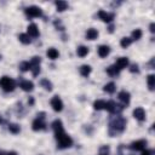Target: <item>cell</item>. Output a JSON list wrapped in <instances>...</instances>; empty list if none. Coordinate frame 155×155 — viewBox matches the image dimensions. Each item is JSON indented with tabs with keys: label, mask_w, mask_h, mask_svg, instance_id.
I'll use <instances>...</instances> for the list:
<instances>
[{
	"label": "cell",
	"mask_w": 155,
	"mask_h": 155,
	"mask_svg": "<svg viewBox=\"0 0 155 155\" xmlns=\"http://www.w3.org/2000/svg\"><path fill=\"white\" fill-rule=\"evenodd\" d=\"M54 138L57 140V147L59 149H67V148H70L73 145V139L70 136H68L64 131L63 132H58V133H54Z\"/></svg>",
	"instance_id": "obj_1"
},
{
	"label": "cell",
	"mask_w": 155,
	"mask_h": 155,
	"mask_svg": "<svg viewBox=\"0 0 155 155\" xmlns=\"http://www.w3.org/2000/svg\"><path fill=\"white\" fill-rule=\"evenodd\" d=\"M109 126H110V127H109V131L115 130L116 133H117V132H122V131L125 130V127H126V120H125L122 116H116V117L110 122Z\"/></svg>",
	"instance_id": "obj_2"
},
{
	"label": "cell",
	"mask_w": 155,
	"mask_h": 155,
	"mask_svg": "<svg viewBox=\"0 0 155 155\" xmlns=\"http://www.w3.org/2000/svg\"><path fill=\"white\" fill-rule=\"evenodd\" d=\"M0 86L5 92H12L16 88V82L13 79L8 76H2L0 79Z\"/></svg>",
	"instance_id": "obj_3"
},
{
	"label": "cell",
	"mask_w": 155,
	"mask_h": 155,
	"mask_svg": "<svg viewBox=\"0 0 155 155\" xmlns=\"http://www.w3.org/2000/svg\"><path fill=\"white\" fill-rule=\"evenodd\" d=\"M24 12H25V15L29 18H35V17H41L42 16V10L39 6H35V5H31V6L25 7Z\"/></svg>",
	"instance_id": "obj_4"
},
{
	"label": "cell",
	"mask_w": 155,
	"mask_h": 155,
	"mask_svg": "<svg viewBox=\"0 0 155 155\" xmlns=\"http://www.w3.org/2000/svg\"><path fill=\"white\" fill-rule=\"evenodd\" d=\"M147 144H148V142L145 139H138L130 144V149L136 150V151H143L147 148Z\"/></svg>",
	"instance_id": "obj_5"
},
{
	"label": "cell",
	"mask_w": 155,
	"mask_h": 155,
	"mask_svg": "<svg viewBox=\"0 0 155 155\" xmlns=\"http://www.w3.org/2000/svg\"><path fill=\"white\" fill-rule=\"evenodd\" d=\"M51 107H52V109H53L54 111H57V113L62 111V110H63V102H62V99H61L58 96H53L52 99H51Z\"/></svg>",
	"instance_id": "obj_6"
},
{
	"label": "cell",
	"mask_w": 155,
	"mask_h": 155,
	"mask_svg": "<svg viewBox=\"0 0 155 155\" xmlns=\"http://www.w3.org/2000/svg\"><path fill=\"white\" fill-rule=\"evenodd\" d=\"M132 115H133V117H134V119H137L138 121H144V120H145V117H147L145 110H144L142 107H138V108H136V109L133 110Z\"/></svg>",
	"instance_id": "obj_7"
},
{
	"label": "cell",
	"mask_w": 155,
	"mask_h": 155,
	"mask_svg": "<svg viewBox=\"0 0 155 155\" xmlns=\"http://www.w3.org/2000/svg\"><path fill=\"white\" fill-rule=\"evenodd\" d=\"M128 64H130V61H128V58L127 57H119L117 59H116V62H115V67L119 69V70H122V69H125V68H127L128 67Z\"/></svg>",
	"instance_id": "obj_8"
},
{
	"label": "cell",
	"mask_w": 155,
	"mask_h": 155,
	"mask_svg": "<svg viewBox=\"0 0 155 155\" xmlns=\"http://www.w3.org/2000/svg\"><path fill=\"white\" fill-rule=\"evenodd\" d=\"M98 17H99L103 22L109 23V22H111V21L114 19V13H109V12H107V11H104V10H99V11H98Z\"/></svg>",
	"instance_id": "obj_9"
},
{
	"label": "cell",
	"mask_w": 155,
	"mask_h": 155,
	"mask_svg": "<svg viewBox=\"0 0 155 155\" xmlns=\"http://www.w3.org/2000/svg\"><path fill=\"white\" fill-rule=\"evenodd\" d=\"M27 34L31 38H36V36H39V28H38V25L35 24V23H30L29 25H28V28H27Z\"/></svg>",
	"instance_id": "obj_10"
},
{
	"label": "cell",
	"mask_w": 155,
	"mask_h": 155,
	"mask_svg": "<svg viewBox=\"0 0 155 155\" xmlns=\"http://www.w3.org/2000/svg\"><path fill=\"white\" fill-rule=\"evenodd\" d=\"M117 97H119V99L122 102L124 105H127V104L130 103V101H131V94H130V92H127V91H125V90L120 91Z\"/></svg>",
	"instance_id": "obj_11"
},
{
	"label": "cell",
	"mask_w": 155,
	"mask_h": 155,
	"mask_svg": "<svg viewBox=\"0 0 155 155\" xmlns=\"http://www.w3.org/2000/svg\"><path fill=\"white\" fill-rule=\"evenodd\" d=\"M97 52H98V56L101 58H105L110 53V47L108 45H99L97 48Z\"/></svg>",
	"instance_id": "obj_12"
},
{
	"label": "cell",
	"mask_w": 155,
	"mask_h": 155,
	"mask_svg": "<svg viewBox=\"0 0 155 155\" xmlns=\"http://www.w3.org/2000/svg\"><path fill=\"white\" fill-rule=\"evenodd\" d=\"M45 122H44V120H41V119H35L34 121H33V124H31V128H33V131H41V130H44L45 128Z\"/></svg>",
	"instance_id": "obj_13"
},
{
	"label": "cell",
	"mask_w": 155,
	"mask_h": 155,
	"mask_svg": "<svg viewBox=\"0 0 155 155\" xmlns=\"http://www.w3.org/2000/svg\"><path fill=\"white\" fill-rule=\"evenodd\" d=\"M19 87H21L23 91H25V92H30V91H33V88H34V84H33L31 81H29V80H23V81H21Z\"/></svg>",
	"instance_id": "obj_14"
},
{
	"label": "cell",
	"mask_w": 155,
	"mask_h": 155,
	"mask_svg": "<svg viewBox=\"0 0 155 155\" xmlns=\"http://www.w3.org/2000/svg\"><path fill=\"white\" fill-rule=\"evenodd\" d=\"M85 36H86L87 40H94V39L98 38V30L94 29V28H90V29L86 30Z\"/></svg>",
	"instance_id": "obj_15"
},
{
	"label": "cell",
	"mask_w": 155,
	"mask_h": 155,
	"mask_svg": "<svg viewBox=\"0 0 155 155\" xmlns=\"http://www.w3.org/2000/svg\"><path fill=\"white\" fill-rule=\"evenodd\" d=\"M52 128L54 131V133H58V132H63L64 128H63V122L59 120V119H56L53 122H52Z\"/></svg>",
	"instance_id": "obj_16"
},
{
	"label": "cell",
	"mask_w": 155,
	"mask_h": 155,
	"mask_svg": "<svg viewBox=\"0 0 155 155\" xmlns=\"http://www.w3.org/2000/svg\"><path fill=\"white\" fill-rule=\"evenodd\" d=\"M46 56L50 58V59H57L58 57H59V52L54 48V47H50L47 51H46Z\"/></svg>",
	"instance_id": "obj_17"
},
{
	"label": "cell",
	"mask_w": 155,
	"mask_h": 155,
	"mask_svg": "<svg viewBox=\"0 0 155 155\" xmlns=\"http://www.w3.org/2000/svg\"><path fill=\"white\" fill-rule=\"evenodd\" d=\"M54 5H56V8H57L58 12H63L64 10L68 8V2L64 1V0H58V1L54 2Z\"/></svg>",
	"instance_id": "obj_18"
},
{
	"label": "cell",
	"mask_w": 155,
	"mask_h": 155,
	"mask_svg": "<svg viewBox=\"0 0 155 155\" xmlns=\"http://www.w3.org/2000/svg\"><path fill=\"white\" fill-rule=\"evenodd\" d=\"M91 71H92V68H91L88 64H82V65L80 67V74H81L82 76H85V78H87V76L91 74Z\"/></svg>",
	"instance_id": "obj_19"
},
{
	"label": "cell",
	"mask_w": 155,
	"mask_h": 155,
	"mask_svg": "<svg viewBox=\"0 0 155 155\" xmlns=\"http://www.w3.org/2000/svg\"><path fill=\"white\" fill-rule=\"evenodd\" d=\"M87 53H88V47L87 46L81 45V46H79L76 48V54L79 57H85V56H87Z\"/></svg>",
	"instance_id": "obj_20"
},
{
	"label": "cell",
	"mask_w": 155,
	"mask_h": 155,
	"mask_svg": "<svg viewBox=\"0 0 155 155\" xmlns=\"http://www.w3.org/2000/svg\"><path fill=\"white\" fill-rule=\"evenodd\" d=\"M18 39H19V41H21L22 44H24V45H28V44L31 42V39H30V36H29L27 33L19 34V35H18Z\"/></svg>",
	"instance_id": "obj_21"
},
{
	"label": "cell",
	"mask_w": 155,
	"mask_h": 155,
	"mask_svg": "<svg viewBox=\"0 0 155 155\" xmlns=\"http://www.w3.org/2000/svg\"><path fill=\"white\" fill-rule=\"evenodd\" d=\"M147 82H148V87L150 91H154L155 87V75L154 74H149L147 78Z\"/></svg>",
	"instance_id": "obj_22"
},
{
	"label": "cell",
	"mask_w": 155,
	"mask_h": 155,
	"mask_svg": "<svg viewBox=\"0 0 155 155\" xmlns=\"http://www.w3.org/2000/svg\"><path fill=\"white\" fill-rule=\"evenodd\" d=\"M103 90H104V92H107V93H114L115 90H116V85H115L114 82H108V84L104 85Z\"/></svg>",
	"instance_id": "obj_23"
},
{
	"label": "cell",
	"mask_w": 155,
	"mask_h": 155,
	"mask_svg": "<svg viewBox=\"0 0 155 155\" xmlns=\"http://www.w3.org/2000/svg\"><path fill=\"white\" fill-rule=\"evenodd\" d=\"M40 85L46 90V91H51L52 90V82L48 80V79H42V80H40Z\"/></svg>",
	"instance_id": "obj_24"
},
{
	"label": "cell",
	"mask_w": 155,
	"mask_h": 155,
	"mask_svg": "<svg viewBox=\"0 0 155 155\" xmlns=\"http://www.w3.org/2000/svg\"><path fill=\"white\" fill-rule=\"evenodd\" d=\"M107 73H108V75H110V76H117L119 73H120V70H119L115 65H110V67L107 68Z\"/></svg>",
	"instance_id": "obj_25"
},
{
	"label": "cell",
	"mask_w": 155,
	"mask_h": 155,
	"mask_svg": "<svg viewBox=\"0 0 155 155\" xmlns=\"http://www.w3.org/2000/svg\"><path fill=\"white\" fill-rule=\"evenodd\" d=\"M131 44H132V39L128 38V36H125V38H122V39L120 40V45H121L122 48H127Z\"/></svg>",
	"instance_id": "obj_26"
},
{
	"label": "cell",
	"mask_w": 155,
	"mask_h": 155,
	"mask_svg": "<svg viewBox=\"0 0 155 155\" xmlns=\"http://www.w3.org/2000/svg\"><path fill=\"white\" fill-rule=\"evenodd\" d=\"M19 69H21L22 71H28V70H31V64H30V62H27V61L21 62V63H19Z\"/></svg>",
	"instance_id": "obj_27"
},
{
	"label": "cell",
	"mask_w": 155,
	"mask_h": 155,
	"mask_svg": "<svg viewBox=\"0 0 155 155\" xmlns=\"http://www.w3.org/2000/svg\"><path fill=\"white\" fill-rule=\"evenodd\" d=\"M104 104H105V101H103V99H97V101H94V103H93V108H94L96 110H102V109H104Z\"/></svg>",
	"instance_id": "obj_28"
},
{
	"label": "cell",
	"mask_w": 155,
	"mask_h": 155,
	"mask_svg": "<svg viewBox=\"0 0 155 155\" xmlns=\"http://www.w3.org/2000/svg\"><path fill=\"white\" fill-rule=\"evenodd\" d=\"M8 131H10L11 133H13V134H17V133L21 132V127H19V125H17V124H10V125H8Z\"/></svg>",
	"instance_id": "obj_29"
},
{
	"label": "cell",
	"mask_w": 155,
	"mask_h": 155,
	"mask_svg": "<svg viewBox=\"0 0 155 155\" xmlns=\"http://www.w3.org/2000/svg\"><path fill=\"white\" fill-rule=\"evenodd\" d=\"M142 35H143V33H142V30L140 29H134L133 31H132V41L133 40H139L140 38H142Z\"/></svg>",
	"instance_id": "obj_30"
},
{
	"label": "cell",
	"mask_w": 155,
	"mask_h": 155,
	"mask_svg": "<svg viewBox=\"0 0 155 155\" xmlns=\"http://www.w3.org/2000/svg\"><path fill=\"white\" fill-rule=\"evenodd\" d=\"M40 62H41V58H40L39 56H34V57L30 59L31 68H33V67H38V65H40Z\"/></svg>",
	"instance_id": "obj_31"
},
{
	"label": "cell",
	"mask_w": 155,
	"mask_h": 155,
	"mask_svg": "<svg viewBox=\"0 0 155 155\" xmlns=\"http://www.w3.org/2000/svg\"><path fill=\"white\" fill-rule=\"evenodd\" d=\"M130 71H131V73H139L138 64H132V65H131V68H130Z\"/></svg>",
	"instance_id": "obj_32"
},
{
	"label": "cell",
	"mask_w": 155,
	"mask_h": 155,
	"mask_svg": "<svg viewBox=\"0 0 155 155\" xmlns=\"http://www.w3.org/2000/svg\"><path fill=\"white\" fill-rule=\"evenodd\" d=\"M31 71H33V75H34V76L39 75V73H40V65H38V67H33V68H31Z\"/></svg>",
	"instance_id": "obj_33"
},
{
	"label": "cell",
	"mask_w": 155,
	"mask_h": 155,
	"mask_svg": "<svg viewBox=\"0 0 155 155\" xmlns=\"http://www.w3.org/2000/svg\"><path fill=\"white\" fill-rule=\"evenodd\" d=\"M142 155H153V150H149V149H145V150H143V153H142Z\"/></svg>",
	"instance_id": "obj_34"
},
{
	"label": "cell",
	"mask_w": 155,
	"mask_h": 155,
	"mask_svg": "<svg viewBox=\"0 0 155 155\" xmlns=\"http://www.w3.org/2000/svg\"><path fill=\"white\" fill-rule=\"evenodd\" d=\"M149 30H150L151 33L155 31V24H154V23H150V25H149Z\"/></svg>",
	"instance_id": "obj_35"
},
{
	"label": "cell",
	"mask_w": 155,
	"mask_h": 155,
	"mask_svg": "<svg viewBox=\"0 0 155 155\" xmlns=\"http://www.w3.org/2000/svg\"><path fill=\"white\" fill-rule=\"evenodd\" d=\"M28 104L29 105H34V98L33 97H29L28 98Z\"/></svg>",
	"instance_id": "obj_36"
},
{
	"label": "cell",
	"mask_w": 155,
	"mask_h": 155,
	"mask_svg": "<svg viewBox=\"0 0 155 155\" xmlns=\"http://www.w3.org/2000/svg\"><path fill=\"white\" fill-rule=\"evenodd\" d=\"M108 30H109V33H113V30H114V25H110Z\"/></svg>",
	"instance_id": "obj_37"
},
{
	"label": "cell",
	"mask_w": 155,
	"mask_h": 155,
	"mask_svg": "<svg viewBox=\"0 0 155 155\" xmlns=\"http://www.w3.org/2000/svg\"><path fill=\"white\" fill-rule=\"evenodd\" d=\"M7 155H17V153L16 151H8Z\"/></svg>",
	"instance_id": "obj_38"
},
{
	"label": "cell",
	"mask_w": 155,
	"mask_h": 155,
	"mask_svg": "<svg viewBox=\"0 0 155 155\" xmlns=\"http://www.w3.org/2000/svg\"><path fill=\"white\" fill-rule=\"evenodd\" d=\"M1 122H2V119H1V117H0V124H1Z\"/></svg>",
	"instance_id": "obj_39"
},
{
	"label": "cell",
	"mask_w": 155,
	"mask_h": 155,
	"mask_svg": "<svg viewBox=\"0 0 155 155\" xmlns=\"http://www.w3.org/2000/svg\"><path fill=\"white\" fill-rule=\"evenodd\" d=\"M0 59H1V54H0Z\"/></svg>",
	"instance_id": "obj_40"
},
{
	"label": "cell",
	"mask_w": 155,
	"mask_h": 155,
	"mask_svg": "<svg viewBox=\"0 0 155 155\" xmlns=\"http://www.w3.org/2000/svg\"><path fill=\"white\" fill-rule=\"evenodd\" d=\"M103 155H107V154H103Z\"/></svg>",
	"instance_id": "obj_41"
},
{
	"label": "cell",
	"mask_w": 155,
	"mask_h": 155,
	"mask_svg": "<svg viewBox=\"0 0 155 155\" xmlns=\"http://www.w3.org/2000/svg\"><path fill=\"white\" fill-rule=\"evenodd\" d=\"M0 155H2V154H1V153H0Z\"/></svg>",
	"instance_id": "obj_42"
}]
</instances>
